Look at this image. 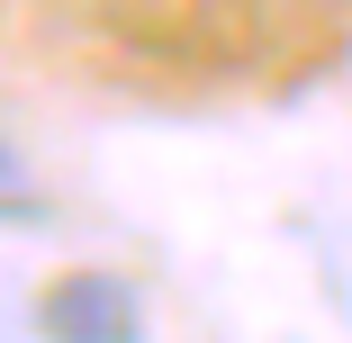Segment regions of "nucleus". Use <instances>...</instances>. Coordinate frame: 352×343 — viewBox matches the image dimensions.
Returning a JSON list of instances; mask_svg holds the SVG:
<instances>
[{
	"label": "nucleus",
	"instance_id": "nucleus-1",
	"mask_svg": "<svg viewBox=\"0 0 352 343\" xmlns=\"http://www.w3.org/2000/svg\"><path fill=\"white\" fill-rule=\"evenodd\" d=\"M45 343H135L145 334V307L118 271H73V280H54L45 307H36Z\"/></svg>",
	"mask_w": 352,
	"mask_h": 343
}]
</instances>
